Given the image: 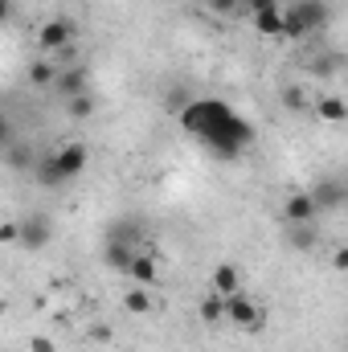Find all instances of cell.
I'll return each mask as SVG.
<instances>
[{
	"mask_svg": "<svg viewBox=\"0 0 348 352\" xmlns=\"http://www.w3.org/2000/svg\"><path fill=\"white\" fill-rule=\"evenodd\" d=\"M180 127L201 140L213 156L221 160H238L250 144H254V127L226 102V98H188L180 111H176Z\"/></svg>",
	"mask_w": 348,
	"mask_h": 352,
	"instance_id": "1",
	"label": "cell"
},
{
	"mask_svg": "<svg viewBox=\"0 0 348 352\" xmlns=\"http://www.w3.org/2000/svg\"><path fill=\"white\" fill-rule=\"evenodd\" d=\"M328 25V0H295L283 8V41H303Z\"/></svg>",
	"mask_w": 348,
	"mask_h": 352,
	"instance_id": "2",
	"label": "cell"
},
{
	"mask_svg": "<svg viewBox=\"0 0 348 352\" xmlns=\"http://www.w3.org/2000/svg\"><path fill=\"white\" fill-rule=\"evenodd\" d=\"M87 160H90L87 144H83V140H66V144L37 168V173H41V184H70L74 176L87 173Z\"/></svg>",
	"mask_w": 348,
	"mask_h": 352,
	"instance_id": "3",
	"label": "cell"
},
{
	"mask_svg": "<svg viewBox=\"0 0 348 352\" xmlns=\"http://www.w3.org/2000/svg\"><path fill=\"white\" fill-rule=\"evenodd\" d=\"M50 242H54V221H50L45 209H29V213L17 217V246H21V250L37 254V250H45Z\"/></svg>",
	"mask_w": 348,
	"mask_h": 352,
	"instance_id": "4",
	"label": "cell"
},
{
	"mask_svg": "<svg viewBox=\"0 0 348 352\" xmlns=\"http://www.w3.org/2000/svg\"><path fill=\"white\" fill-rule=\"evenodd\" d=\"M226 324H234V328H242V332H262L266 311H262V303L254 295L234 291V295H226Z\"/></svg>",
	"mask_w": 348,
	"mask_h": 352,
	"instance_id": "5",
	"label": "cell"
},
{
	"mask_svg": "<svg viewBox=\"0 0 348 352\" xmlns=\"http://www.w3.org/2000/svg\"><path fill=\"white\" fill-rule=\"evenodd\" d=\"M135 250H140V238H135V230H131V226H123V230H115V234L107 238V246H102V263L123 274Z\"/></svg>",
	"mask_w": 348,
	"mask_h": 352,
	"instance_id": "6",
	"label": "cell"
},
{
	"mask_svg": "<svg viewBox=\"0 0 348 352\" xmlns=\"http://www.w3.org/2000/svg\"><path fill=\"white\" fill-rule=\"evenodd\" d=\"M70 45H74V25L70 21L54 16V21H45L37 29V50L41 54H58V50H70Z\"/></svg>",
	"mask_w": 348,
	"mask_h": 352,
	"instance_id": "7",
	"label": "cell"
},
{
	"mask_svg": "<svg viewBox=\"0 0 348 352\" xmlns=\"http://www.w3.org/2000/svg\"><path fill=\"white\" fill-rule=\"evenodd\" d=\"M307 197L316 201V213H336L348 201V188H345V180L324 176V180H316V188H307Z\"/></svg>",
	"mask_w": 348,
	"mask_h": 352,
	"instance_id": "8",
	"label": "cell"
},
{
	"mask_svg": "<svg viewBox=\"0 0 348 352\" xmlns=\"http://www.w3.org/2000/svg\"><path fill=\"white\" fill-rule=\"evenodd\" d=\"M123 274L131 278V287H148V291H152V287L160 283V258H156L152 250H135Z\"/></svg>",
	"mask_w": 348,
	"mask_h": 352,
	"instance_id": "9",
	"label": "cell"
},
{
	"mask_svg": "<svg viewBox=\"0 0 348 352\" xmlns=\"http://www.w3.org/2000/svg\"><path fill=\"white\" fill-rule=\"evenodd\" d=\"M320 213H316V201L307 197V188H299V192H291L287 201H283V221L287 226H303V221H316Z\"/></svg>",
	"mask_w": 348,
	"mask_h": 352,
	"instance_id": "10",
	"label": "cell"
},
{
	"mask_svg": "<svg viewBox=\"0 0 348 352\" xmlns=\"http://www.w3.org/2000/svg\"><path fill=\"white\" fill-rule=\"evenodd\" d=\"M54 90H58L62 98L87 94V90H90V70H87V66H70V70H58V78H54Z\"/></svg>",
	"mask_w": 348,
	"mask_h": 352,
	"instance_id": "11",
	"label": "cell"
},
{
	"mask_svg": "<svg viewBox=\"0 0 348 352\" xmlns=\"http://www.w3.org/2000/svg\"><path fill=\"white\" fill-rule=\"evenodd\" d=\"M209 291L221 295V299L234 295V291H242V270H238L234 263H217L213 266V274H209Z\"/></svg>",
	"mask_w": 348,
	"mask_h": 352,
	"instance_id": "12",
	"label": "cell"
},
{
	"mask_svg": "<svg viewBox=\"0 0 348 352\" xmlns=\"http://www.w3.org/2000/svg\"><path fill=\"white\" fill-rule=\"evenodd\" d=\"M287 246H291L295 254H307V250H316V246H320V226H316V221L291 226V230H287Z\"/></svg>",
	"mask_w": 348,
	"mask_h": 352,
	"instance_id": "13",
	"label": "cell"
},
{
	"mask_svg": "<svg viewBox=\"0 0 348 352\" xmlns=\"http://www.w3.org/2000/svg\"><path fill=\"white\" fill-rule=\"evenodd\" d=\"M307 111H316V119H324V123H345L348 119V107L340 94H320Z\"/></svg>",
	"mask_w": 348,
	"mask_h": 352,
	"instance_id": "14",
	"label": "cell"
},
{
	"mask_svg": "<svg viewBox=\"0 0 348 352\" xmlns=\"http://www.w3.org/2000/svg\"><path fill=\"white\" fill-rule=\"evenodd\" d=\"M197 320H201L205 328L226 324V299H221V295H213V291H205V295H201V303H197Z\"/></svg>",
	"mask_w": 348,
	"mask_h": 352,
	"instance_id": "15",
	"label": "cell"
},
{
	"mask_svg": "<svg viewBox=\"0 0 348 352\" xmlns=\"http://www.w3.org/2000/svg\"><path fill=\"white\" fill-rule=\"evenodd\" d=\"M254 33L259 37H270V41H283V4L270 8V12H254Z\"/></svg>",
	"mask_w": 348,
	"mask_h": 352,
	"instance_id": "16",
	"label": "cell"
},
{
	"mask_svg": "<svg viewBox=\"0 0 348 352\" xmlns=\"http://www.w3.org/2000/svg\"><path fill=\"white\" fill-rule=\"evenodd\" d=\"M152 307H156V299H152L148 287H131V291L123 295V311H127V316H152Z\"/></svg>",
	"mask_w": 348,
	"mask_h": 352,
	"instance_id": "17",
	"label": "cell"
},
{
	"mask_svg": "<svg viewBox=\"0 0 348 352\" xmlns=\"http://www.w3.org/2000/svg\"><path fill=\"white\" fill-rule=\"evenodd\" d=\"M54 78H58V66H54L50 58L29 62V82H33V87H54Z\"/></svg>",
	"mask_w": 348,
	"mask_h": 352,
	"instance_id": "18",
	"label": "cell"
},
{
	"mask_svg": "<svg viewBox=\"0 0 348 352\" xmlns=\"http://www.w3.org/2000/svg\"><path fill=\"white\" fill-rule=\"evenodd\" d=\"M94 107H98V98H94V94H74V98H66V115H70V119H90V115H94Z\"/></svg>",
	"mask_w": 348,
	"mask_h": 352,
	"instance_id": "19",
	"label": "cell"
},
{
	"mask_svg": "<svg viewBox=\"0 0 348 352\" xmlns=\"http://www.w3.org/2000/svg\"><path fill=\"white\" fill-rule=\"evenodd\" d=\"M340 54H320V58H312V74L316 78H336L340 74Z\"/></svg>",
	"mask_w": 348,
	"mask_h": 352,
	"instance_id": "20",
	"label": "cell"
},
{
	"mask_svg": "<svg viewBox=\"0 0 348 352\" xmlns=\"http://www.w3.org/2000/svg\"><path fill=\"white\" fill-rule=\"evenodd\" d=\"M0 156L8 160V168H29V164H33V152H29L25 144H8Z\"/></svg>",
	"mask_w": 348,
	"mask_h": 352,
	"instance_id": "21",
	"label": "cell"
},
{
	"mask_svg": "<svg viewBox=\"0 0 348 352\" xmlns=\"http://www.w3.org/2000/svg\"><path fill=\"white\" fill-rule=\"evenodd\" d=\"M283 102H287L291 111H307V107H312V102H307V94H303L299 87H287V90H283Z\"/></svg>",
	"mask_w": 348,
	"mask_h": 352,
	"instance_id": "22",
	"label": "cell"
},
{
	"mask_svg": "<svg viewBox=\"0 0 348 352\" xmlns=\"http://www.w3.org/2000/svg\"><path fill=\"white\" fill-rule=\"evenodd\" d=\"M29 352H58V340L45 336V332H37V336H29Z\"/></svg>",
	"mask_w": 348,
	"mask_h": 352,
	"instance_id": "23",
	"label": "cell"
},
{
	"mask_svg": "<svg viewBox=\"0 0 348 352\" xmlns=\"http://www.w3.org/2000/svg\"><path fill=\"white\" fill-rule=\"evenodd\" d=\"M279 4H283V0H242V8H246L250 16H254V12H270V8H279Z\"/></svg>",
	"mask_w": 348,
	"mask_h": 352,
	"instance_id": "24",
	"label": "cell"
},
{
	"mask_svg": "<svg viewBox=\"0 0 348 352\" xmlns=\"http://www.w3.org/2000/svg\"><path fill=\"white\" fill-rule=\"evenodd\" d=\"M205 4H209V8H213V12H226V16H230V12H238V8H242V0H205Z\"/></svg>",
	"mask_w": 348,
	"mask_h": 352,
	"instance_id": "25",
	"label": "cell"
},
{
	"mask_svg": "<svg viewBox=\"0 0 348 352\" xmlns=\"http://www.w3.org/2000/svg\"><path fill=\"white\" fill-rule=\"evenodd\" d=\"M0 246H17V221H4L0 226Z\"/></svg>",
	"mask_w": 348,
	"mask_h": 352,
	"instance_id": "26",
	"label": "cell"
},
{
	"mask_svg": "<svg viewBox=\"0 0 348 352\" xmlns=\"http://www.w3.org/2000/svg\"><path fill=\"white\" fill-rule=\"evenodd\" d=\"M8 144H12V123H8V115L0 111V152H4Z\"/></svg>",
	"mask_w": 348,
	"mask_h": 352,
	"instance_id": "27",
	"label": "cell"
},
{
	"mask_svg": "<svg viewBox=\"0 0 348 352\" xmlns=\"http://www.w3.org/2000/svg\"><path fill=\"white\" fill-rule=\"evenodd\" d=\"M17 16V0H0V25H8Z\"/></svg>",
	"mask_w": 348,
	"mask_h": 352,
	"instance_id": "28",
	"label": "cell"
},
{
	"mask_svg": "<svg viewBox=\"0 0 348 352\" xmlns=\"http://www.w3.org/2000/svg\"><path fill=\"white\" fill-rule=\"evenodd\" d=\"M332 266H336V270H345V266H348V250H345V246H336V254H332Z\"/></svg>",
	"mask_w": 348,
	"mask_h": 352,
	"instance_id": "29",
	"label": "cell"
},
{
	"mask_svg": "<svg viewBox=\"0 0 348 352\" xmlns=\"http://www.w3.org/2000/svg\"><path fill=\"white\" fill-rule=\"evenodd\" d=\"M107 336H111V332H107L102 324H98V328H90V340H94V344H107Z\"/></svg>",
	"mask_w": 348,
	"mask_h": 352,
	"instance_id": "30",
	"label": "cell"
}]
</instances>
